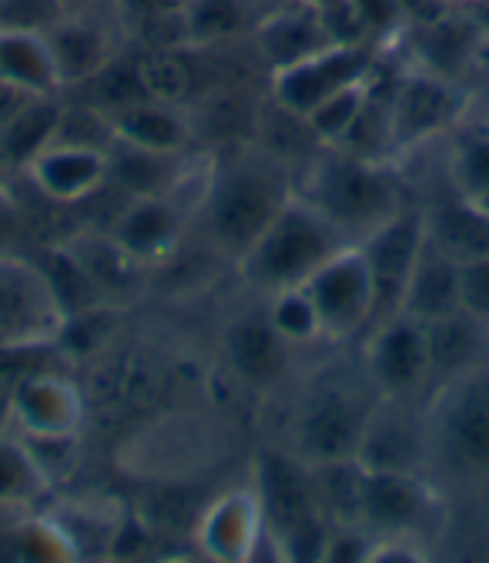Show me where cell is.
<instances>
[{
    "instance_id": "cell-11",
    "label": "cell",
    "mask_w": 489,
    "mask_h": 563,
    "mask_svg": "<svg viewBox=\"0 0 489 563\" xmlns=\"http://www.w3.org/2000/svg\"><path fill=\"white\" fill-rule=\"evenodd\" d=\"M466 108V95L453 78L436 70L415 67L402 75L389 91V141L392 152H409L423 141L459 124Z\"/></svg>"
},
{
    "instance_id": "cell-9",
    "label": "cell",
    "mask_w": 489,
    "mask_h": 563,
    "mask_svg": "<svg viewBox=\"0 0 489 563\" xmlns=\"http://www.w3.org/2000/svg\"><path fill=\"white\" fill-rule=\"evenodd\" d=\"M255 500L262 510V523L275 543V550L296 533L325 523V514L315 500L312 473L302 460L282 450H265L255 460Z\"/></svg>"
},
{
    "instance_id": "cell-22",
    "label": "cell",
    "mask_w": 489,
    "mask_h": 563,
    "mask_svg": "<svg viewBox=\"0 0 489 563\" xmlns=\"http://www.w3.org/2000/svg\"><path fill=\"white\" fill-rule=\"evenodd\" d=\"M54 64H57V78L60 88H78L98 78L101 70L114 60L111 37L101 24L81 18V14H64L54 27L44 31Z\"/></svg>"
},
{
    "instance_id": "cell-41",
    "label": "cell",
    "mask_w": 489,
    "mask_h": 563,
    "mask_svg": "<svg viewBox=\"0 0 489 563\" xmlns=\"http://www.w3.org/2000/svg\"><path fill=\"white\" fill-rule=\"evenodd\" d=\"M185 4H188V0H114V11L121 14V21L127 27H142L148 21L181 14Z\"/></svg>"
},
{
    "instance_id": "cell-13",
    "label": "cell",
    "mask_w": 489,
    "mask_h": 563,
    "mask_svg": "<svg viewBox=\"0 0 489 563\" xmlns=\"http://www.w3.org/2000/svg\"><path fill=\"white\" fill-rule=\"evenodd\" d=\"M8 422L24 440H78L85 422L81 389L57 373H27L8 393Z\"/></svg>"
},
{
    "instance_id": "cell-27",
    "label": "cell",
    "mask_w": 489,
    "mask_h": 563,
    "mask_svg": "<svg viewBox=\"0 0 489 563\" xmlns=\"http://www.w3.org/2000/svg\"><path fill=\"white\" fill-rule=\"evenodd\" d=\"M181 155H162L131 148L124 141H111L108 148V181H114L127 198L142 195H168L178 191L181 181Z\"/></svg>"
},
{
    "instance_id": "cell-16",
    "label": "cell",
    "mask_w": 489,
    "mask_h": 563,
    "mask_svg": "<svg viewBox=\"0 0 489 563\" xmlns=\"http://www.w3.org/2000/svg\"><path fill=\"white\" fill-rule=\"evenodd\" d=\"M24 172L44 198L57 205H78L108 185V148L54 137L41 155L27 162Z\"/></svg>"
},
{
    "instance_id": "cell-7",
    "label": "cell",
    "mask_w": 489,
    "mask_h": 563,
    "mask_svg": "<svg viewBox=\"0 0 489 563\" xmlns=\"http://www.w3.org/2000/svg\"><path fill=\"white\" fill-rule=\"evenodd\" d=\"M379 67V44L376 41H335L296 64L271 70V101L278 111L302 121L315 104L332 98L335 91L366 81Z\"/></svg>"
},
{
    "instance_id": "cell-35",
    "label": "cell",
    "mask_w": 489,
    "mask_h": 563,
    "mask_svg": "<svg viewBox=\"0 0 489 563\" xmlns=\"http://www.w3.org/2000/svg\"><path fill=\"white\" fill-rule=\"evenodd\" d=\"M265 316L271 319V325L282 332V339H289L292 345H309L315 339H322V325H319V312L309 299V292L302 286L271 292V302L265 309Z\"/></svg>"
},
{
    "instance_id": "cell-36",
    "label": "cell",
    "mask_w": 489,
    "mask_h": 563,
    "mask_svg": "<svg viewBox=\"0 0 489 563\" xmlns=\"http://www.w3.org/2000/svg\"><path fill=\"white\" fill-rule=\"evenodd\" d=\"M137 75H142V88L148 101L181 104L191 91V75L185 60L175 51H152L137 57Z\"/></svg>"
},
{
    "instance_id": "cell-23",
    "label": "cell",
    "mask_w": 489,
    "mask_h": 563,
    "mask_svg": "<svg viewBox=\"0 0 489 563\" xmlns=\"http://www.w3.org/2000/svg\"><path fill=\"white\" fill-rule=\"evenodd\" d=\"M108 118H111L114 141H124V145L145 152L185 155L195 137L191 118L178 104H165V101H137Z\"/></svg>"
},
{
    "instance_id": "cell-15",
    "label": "cell",
    "mask_w": 489,
    "mask_h": 563,
    "mask_svg": "<svg viewBox=\"0 0 489 563\" xmlns=\"http://www.w3.org/2000/svg\"><path fill=\"white\" fill-rule=\"evenodd\" d=\"M356 460L366 470L423 473V466L430 460L426 419L409 412V399H382L379 396Z\"/></svg>"
},
{
    "instance_id": "cell-6",
    "label": "cell",
    "mask_w": 489,
    "mask_h": 563,
    "mask_svg": "<svg viewBox=\"0 0 489 563\" xmlns=\"http://www.w3.org/2000/svg\"><path fill=\"white\" fill-rule=\"evenodd\" d=\"M67 312L44 265L0 252V360L60 342Z\"/></svg>"
},
{
    "instance_id": "cell-33",
    "label": "cell",
    "mask_w": 489,
    "mask_h": 563,
    "mask_svg": "<svg viewBox=\"0 0 489 563\" xmlns=\"http://www.w3.org/2000/svg\"><path fill=\"white\" fill-rule=\"evenodd\" d=\"M376 75V70H373ZM373 75L366 81H356V85H348L342 91H335L332 98H325L322 104H315L302 124L322 141V145H342V137L353 131V124L359 121V114L366 111L369 98H373Z\"/></svg>"
},
{
    "instance_id": "cell-18",
    "label": "cell",
    "mask_w": 489,
    "mask_h": 563,
    "mask_svg": "<svg viewBox=\"0 0 489 563\" xmlns=\"http://www.w3.org/2000/svg\"><path fill=\"white\" fill-rule=\"evenodd\" d=\"M222 349L229 369L252 389H271L289 373L292 342L282 339V332L271 325L265 312L238 316L235 322H229L222 332Z\"/></svg>"
},
{
    "instance_id": "cell-26",
    "label": "cell",
    "mask_w": 489,
    "mask_h": 563,
    "mask_svg": "<svg viewBox=\"0 0 489 563\" xmlns=\"http://www.w3.org/2000/svg\"><path fill=\"white\" fill-rule=\"evenodd\" d=\"M0 78L27 95H57L60 78L44 31L0 27Z\"/></svg>"
},
{
    "instance_id": "cell-10",
    "label": "cell",
    "mask_w": 489,
    "mask_h": 563,
    "mask_svg": "<svg viewBox=\"0 0 489 563\" xmlns=\"http://www.w3.org/2000/svg\"><path fill=\"white\" fill-rule=\"evenodd\" d=\"M366 379L382 399H415L430 383L426 325L396 312L369 329L366 339Z\"/></svg>"
},
{
    "instance_id": "cell-14",
    "label": "cell",
    "mask_w": 489,
    "mask_h": 563,
    "mask_svg": "<svg viewBox=\"0 0 489 563\" xmlns=\"http://www.w3.org/2000/svg\"><path fill=\"white\" fill-rule=\"evenodd\" d=\"M433 510L436 493L423 473L366 470L359 523L376 537H419L433 520Z\"/></svg>"
},
{
    "instance_id": "cell-20",
    "label": "cell",
    "mask_w": 489,
    "mask_h": 563,
    "mask_svg": "<svg viewBox=\"0 0 489 563\" xmlns=\"http://www.w3.org/2000/svg\"><path fill=\"white\" fill-rule=\"evenodd\" d=\"M265 523L252 489H232L219 497L198 527V543L219 560H255Z\"/></svg>"
},
{
    "instance_id": "cell-8",
    "label": "cell",
    "mask_w": 489,
    "mask_h": 563,
    "mask_svg": "<svg viewBox=\"0 0 489 563\" xmlns=\"http://www.w3.org/2000/svg\"><path fill=\"white\" fill-rule=\"evenodd\" d=\"M302 289L319 312L322 339L345 342L369 332L376 319V286L359 242H348L332 258H325L302 282Z\"/></svg>"
},
{
    "instance_id": "cell-43",
    "label": "cell",
    "mask_w": 489,
    "mask_h": 563,
    "mask_svg": "<svg viewBox=\"0 0 489 563\" xmlns=\"http://www.w3.org/2000/svg\"><path fill=\"white\" fill-rule=\"evenodd\" d=\"M64 11L71 14V11H81V8H98V4H114V0H60Z\"/></svg>"
},
{
    "instance_id": "cell-12",
    "label": "cell",
    "mask_w": 489,
    "mask_h": 563,
    "mask_svg": "<svg viewBox=\"0 0 489 563\" xmlns=\"http://www.w3.org/2000/svg\"><path fill=\"white\" fill-rule=\"evenodd\" d=\"M423 242H426V211L415 205H402L392 219H386L379 229H373L366 239H359V249L366 255L373 286H376L373 325L399 312L409 272L419 258Z\"/></svg>"
},
{
    "instance_id": "cell-44",
    "label": "cell",
    "mask_w": 489,
    "mask_h": 563,
    "mask_svg": "<svg viewBox=\"0 0 489 563\" xmlns=\"http://www.w3.org/2000/svg\"><path fill=\"white\" fill-rule=\"evenodd\" d=\"M305 4H312L315 11L329 14V11H338V8H345V0H305Z\"/></svg>"
},
{
    "instance_id": "cell-17",
    "label": "cell",
    "mask_w": 489,
    "mask_h": 563,
    "mask_svg": "<svg viewBox=\"0 0 489 563\" xmlns=\"http://www.w3.org/2000/svg\"><path fill=\"white\" fill-rule=\"evenodd\" d=\"M111 235L142 265H158L178 249L185 235V211L175 201V191L127 198L111 225Z\"/></svg>"
},
{
    "instance_id": "cell-45",
    "label": "cell",
    "mask_w": 489,
    "mask_h": 563,
    "mask_svg": "<svg viewBox=\"0 0 489 563\" xmlns=\"http://www.w3.org/2000/svg\"><path fill=\"white\" fill-rule=\"evenodd\" d=\"M275 4H289V0H271V8H275Z\"/></svg>"
},
{
    "instance_id": "cell-4",
    "label": "cell",
    "mask_w": 489,
    "mask_h": 563,
    "mask_svg": "<svg viewBox=\"0 0 489 563\" xmlns=\"http://www.w3.org/2000/svg\"><path fill=\"white\" fill-rule=\"evenodd\" d=\"M379 393L363 383L322 376L305 389L292 412L289 453L305 466L356 460Z\"/></svg>"
},
{
    "instance_id": "cell-32",
    "label": "cell",
    "mask_w": 489,
    "mask_h": 563,
    "mask_svg": "<svg viewBox=\"0 0 489 563\" xmlns=\"http://www.w3.org/2000/svg\"><path fill=\"white\" fill-rule=\"evenodd\" d=\"M449 178L463 201L489 211V128H469L456 134Z\"/></svg>"
},
{
    "instance_id": "cell-28",
    "label": "cell",
    "mask_w": 489,
    "mask_h": 563,
    "mask_svg": "<svg viewBox=\"0 0 489 563\" xmlns=\"http://www.w3.org/2000/svg\"><path fill=\"white\" fill-rule=\"evenodd\" d=\"M64 104L54 95L31 98L4 128H0V162L11 168H27L34 155H41L57 137Z\"/></svg>"
},
{
    "instance_id": "cell-5",
    "label": "cell",
    "mask_w": 489,
    "mask_h": 563,
    "mask_svg": "<svg viewBox=\"0 0 489 563\" xmlns=\"http://www.w3.org/2000/svg\"><path fill=\"white\" fill-rule=\"evenodd\" d=\"M430 460L459 479L489 476V360L440 383L426 416Z\"/></svg>"
},
{
    "instance_id": "cell-19",
    "label": "cell",
    "mask_w": 489,
    "mask_h": 563,
    "mask_svg": "<svg viewBox=\"0 0 489 563\" xmlns=\"http://www.w3.org/2000/svg\"><path fill=\"white\" fill-rule=\"evenodd\" d=\"M258 54L268 60V67H286L296 64L329 44H335L325 18L305 4V0H289V4H275L255 27Z\"/></svg>"
},
{
    "instance_id": "cell-25",
    "label": "cell",
    "mask_w": 489,
    "mask_h": 563,
    "mask_svg": "<svg viewBox=\"0 0 489 563\" xmlns=\"http://www.w3.org/2000/svg\"><path fill=\"white\" fill-rule=\"evenodd\" d=\"M423 325L430 345V373L436 383H446L489 360V329L473 316H466L463 309Z\"/></svg>"
},
{
    "instance_id": "cell-42",
    "label": "cell",
    "mask_w": 489,
    "mask_h": 563,
    "mask_svg": "<svg viewBox=\"0 0 489 563\" xmlns=\"http://www.w3.org/2000/svg\"><path fill=\"white\" fill-rule=\"evenodd\" d=\"M31 98H37V95H27V91H21V88H14V85H8L4 78H0V128H4Z\"/></svg>"
},
{
    "instance_id": "cell-2",
    "label": "cell",
    "mask_w": 489,
    "mask_h": 563,
    "mask_svg": "<svg viewBox=\"0 0 489 563\" xmlns=\"http://www.w3.org/2000/svg\"><path fill=\"white\" fill-rule=\"evenodd\" d=\"M299 195L353 242L366 239L405 205L382 158H366L345 148L322 155L302 178Z\"/></svg>"
},
{
    "instance_id": "cell-3",
    "label": "cell",
    "mask_w": 489,
    "mask_h": 563,
    "mask_svg": "<svg viewBox=\"0 0 489 563\" xmlns=\"http://www.w3.org/2000/svg\"><path fill=\"white\" fill-rule=\"evenodd\" d=\"M348 242L353 239L342 235L312 201L292 191L268 229L255 239V245L238 258V268L245 282L271 296L302 286L325 258H332Z\"/></svg>"
},
{
    "instance_id": "cell-31",
    "label": "cell",
    "mask_w": 489,
    "mask_h": 563,
    "mask_svg": "<svg viewBox=\"0 0 489 563\" xmlns=\"http://www.w3.org/2000/svg\"><path fill=\"white\" fill-rule=\"evenodd\" d=\"M47 489V473L24 437L0 433V510L34 504Z\"/></svg>"
},
{
    "instance_id": "cell-29",
    "label": "cell",
    "mask_w": 489,
    "mask_h": 563,
    "mask_svg": "<svg viewBox=\"0 0 489 563\" xmlns=\"http://www.w3.org/2000/svg\"><path fill=\"white\" fill-rule=\"evenodd\" d=\"M426 229H430V239L440 242L456 258L489 255V211L463 201L456 191L453 198L426 211Z\"/></svg>"
},
{
    "instance_id": "cell-39",
    "label": "cell",
    "mask_w": 489,
    "mask_h": 563,
    "mask_svg": "<svg viewBox=\"0 0 489 563\" xmlns=\"http://www.w3.org/2000/svg\"><path fill=\"white\" fill-rule=\"evenodd\" d=\"M60 0H0V27L47 31L64 18Z\"/></svg>"
},
{
    "instance_id": "cell-24",
    "label": "cell",
    "mask_w": 489,
    "mask_h": 563,
    "mask_svg": "<svg viewBox=\"0 0 489 563\" xmlns=\"http://www.w3.org/2000/svg\"><path fill=\"white\" fill-rule=\"evenodd\" d=\"M64 249L75 255V262L81 265V272L88 275V282L95 286L98 299L104 306H118L127 302L131 296H137L142 289V272L148 265H142L134 255H127L111 232L104 235H78L71 242H64Z\"/></svg>"
},
{
    "instance_id": "cell-38",
    "label": "cell",
    "mask_w": 489,
    "mask_h": 563,
    "mask_svg": "<svg viewBox=\"0 0 489 563\" xmlns=\"http://www.w3.org/2000/svg\"><path fill=\"white\" fill-rule=\"evenodd\" d=\"M459 309L489 329V255L459 258Z\"/></svg>"
},
{
    "instance_id": "cell-21",
    "label": "cell",
    "mask_w": 489,
    "mask_h": 563,
    "mask_svg": "<svg viewBox=\"0 0 489 563\" xmlns=\"http://www.w3.org/2000/svg\"><path fill=\"white\" fill-rule=\"evenodd\" d=\"M456 309H459V258L449 255L440 242H433L426 229V242L419 249V258L409 272L399 312L419 322H433Z\"/></svg>"
},
{
    "instance_id": "cell-1",
    "label": "cell",
    "mask_w": 489,
    "mask_h": 563,
    "mask_svg": "<svg viewBox=\"0 0 489 563\" xmlns=\"http://www.w3.org/2000/svg\"><path fill=\"white\" fill-rule=\"evenodd\" d=\"M292 188L275 158L238 152L215 162L212 178L201 191V219L212 242L235 262L255 245V239L289 201Z\"/></svg>"
},
{
    "instance_id": "cell-37",
    "label": "cell",
    "mask_w": 489,
    "mask_h": 563,
    "mask_svg": "<svg viewBox=\"0 0 489 563\" xmlns=\"http://www.w3.org/2000/svg\"><path fill=\"white\" fill-rule=\"evenodd\" d=\"M379 537L363 523H332L322 563H369Z\"/></svg>"
},
{
    "instance_id": "cell-34",
    "label": "cell",
    "mask_w": 489,
    "mask_h": 563,
    "mask_svg": "<svg viewBox=\"0 0 489 563\" xmlns=\"http://www.w3.org/2000/svg\"><path fill=\"white\" fill-rule=\"evenodd\" d=\"M473 44H476V27L469 21H459V18H433L430 27H426V37H423V54L430 57L426 60V70H436L443 78H453L456 67L466 64V57L473 54Z\"/></svg>"
},
{
    "instance_id": "cell-30",
    "label": "cell",
    "mask_w": 489,
    "mask_h": 563,
    "mask_svg": "<svg viewBox=\"0 0 489 563\" xmlns=\"http://www.w3.org/2000/svg\"><path fill=\"white\" fill-rule=\"evenodd\" d=\"M185 47L225 44L252 27V11L245 0H188L181 8Z\"/></svg>"
},
{
    "instance_id": "cell-40",
    "label": "cell",
    "mask_w": 489,
    "mask_h": 563,
    "mask_svg": "<svg viewBox=\"0 0 489 563\" xmlns=\"http://www.w3.org/2000/svg\"><path fill=\"white\" fill-rule=\"evenodd\" d=\"M353 18L359 21V27L366 31L369 41H382L399 34V27L405 24V11L399 8V0H345Z\"/></svg>"
}]
</instances>
